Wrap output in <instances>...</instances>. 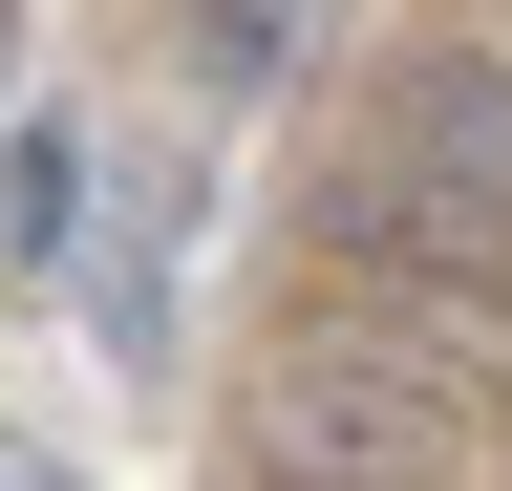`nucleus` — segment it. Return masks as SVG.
Returning a JSON list of instances; mask_svg holds the SVG:
<instances>
[{"instance_id":"nucleus-1","label":"nucleus","mask_w":512,"mask_h":491,"mask_svg":"<svg viewBox=\"0 0 512 491\" xmlns=\"http://www.w3.org/2000/svg\"><path fill=\"white\" fill-rule=\"evenodd\" d=\"M299 235H320V278H427L512 321V22H427Z\"/></svg>"},{"instance_id":"nucleus-2","label":"nucleus","mask_w":512,"mask_h":491,"mask_svg":"<svg viewBox=\"0 0 512 491\" xmlns=\"http://www.w3.org/2000/svg\"><path fill=\"white\" fill-rule=\"evenodd\" d=\"M214 449H235V491H470L491 406L427 385V363H384V342H342V321H299V342H256Z\"/></svg>"},{"instance_id":"nucleus-3","label":"nucleus","mask_w":512,"mask_h":491,"mask_svg":"<svg viewBox=\"0 0 512 491\" xmlns=\"http://www.w3.org/2000/svg\"><path fill=\"white\" fill-rule=\"evenodd\" d=\"M192 193H214V171L192 150H128V214H107V363H171V278H192Z\"/></svg>"},{"instance_id":"nucleus-4","label":"nucleus","mask_w":512,"mask_h":491,"mask_svg":"<svg viewBox=\"0 0 512 491\" xmlns=\"http://www.w3.org/2000/svg\"><path fill=\"white\" fill-rule=\"evenodd\" d=\"M86 257V129H22L0 150V278H64Z\"/></svg>"},{"instance_id":"nucleus-5","label":"nucleus","mask_w":512,"mask_h":491,"mask_svg":"<svg viewBox=\"0 0 512 491\" xmlns=\"http://www.w3.org/2000/svg\"><path fill=\"white\" fill-rule=\"evenodd\" d=\"M299 22H320V0H192V86H278Z\"/></svg>"},{"instance_id":"nucleus-6","label":"nucleus","mask_w":512,"mask_h":491,"mask_svg":"<svg viewBox=\"0 0 512 491\" xmlns=\"http://www.w3.org/2000/svg\"><path fill=\"white\" fill-rule=\"evenodd\" d=\"M0 491H86V449H22V427H0Z\"/></svg>"},{"instance_id":"nucleus-7","label":"nucleus","mask_w":512,"mask_h":491,"mask_svg":"<svg viewBox=\"0 0 512 491\" xmlns=\"http://www.w3.org/2000/svg\"><path fill=\"white\" fill-rule=\"evenodd\" d=\"M0 86H22V0H0Z\"/></svg>"}]
</instances>
